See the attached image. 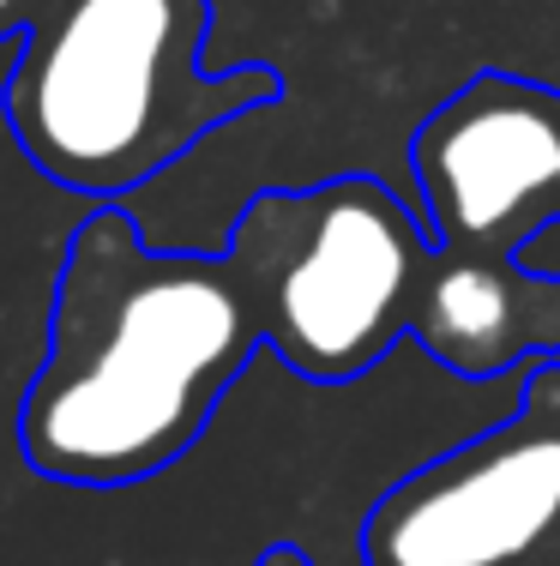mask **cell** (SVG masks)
<instances>
[{"label":"cell","mask_w":560,"mask_h":566,"mask_svg":"<svg viewBox=\"0 0 560 566\" xmlns=\"http://www.w3.org/2000/svg\"><path fill=\"white\" fill-rule=\"evenodd\" d=\"M554 223H560V187H554Z\"/></svg>","instance_id":"9"},{"label":"cell","mask_w":560,"mask_h":566,"mask_svg":"<svg viewBox=\"0 0 560 566\" xmlns=\"http://www.w3.org/2000/svg\"><path fill=\"white\" fill-rule=\"evenodd\" d=\"M223 253L260 344L302 380L350 386L416 332L440 241L380 175H331L247 199Z\"/></svg>","instance_id":"3"},{"label":"cell","mask_w":560,"mask_h":566,"mask_svg":"<svg viewBox=\"0 0 560 566\" xmlns=\"http://www.w3.org/2000/svg\"><path fill=\"white\" fill-rule=\"evenodd\" d=\"M260 566H314L308 555H302V548H289V543H277V548H265L260 555Z\"/></svg>","instance_id":"8"},{"label":"cell","mask_w":560,"mask_h":566,"mask_svg":"<svg viewBox=\"0 0 560 566\" xmlns=\"http://www.w3.org/2000/svg\"><path fill=\"white\" fill-rule=\"evenodd\" d=\"M36 7H43V0H0V36H7V31H24V24L36 19Z\"/></svg>","instance_id":"7"},{"label":"cell","mask_w":560,"mask_h":566,"mask_svg":"<svg viewBox=\"0 0 560 566\" xmlns=\"http://www.w3.org/2000/svg\"><path fill=\"white\" fill-rule=\"evenodd\" d=\"M362 566H560V356L525 368L506 422L368 506Z\"/></svg>","instance_id":"4"},{"label":"cell","mask_w":560,"mask_h":566,"mask_svg":"<svg viewBox=\"0 0 560 566\" xmlns=\"http://www.w3.org/2000/svg\"><path fill=\"white\" fill-rule=\"evenodd\" d=\"M211 0H43L0 109L66 193L121 199L205 133L284 97L272 66L205 73Z\"/></svg>","instance_id":"2"},{"label":"cell","mask_w":560,"mask_h":566,"mask_svg":"<svg viewBox=\"0 0 560 566\" xmlns=\"http://www.w3.org/2000/svg\"><path fill=\"white\" fill-rule=\"evenodd\" d=\"M260 349L230 253H163L121 199L73 229L49 349L19 410L24 464L66 489H133L199 447Z\"/></svg>","instance_id":"1"},{"label":"cell","mask_w":560,"mask_h":566,"mask_svg":"<svg viewBox=\"0 0 560 566\" xmlns=\"http://www.w3.org/2000/svg\"><path fill=\"white\" fill-rule=\"evenodd\" d=\"M410 338L458 380L525 374L560 356V272H530L518 253L440 248Z\"/></svg>","instance_id":"6"},{"label":"cell","mask_w":560,"mask_h":566,"mask_svg":"<svg viewBox=\"0 0 560 566\" xmlns=\"http://www.w3.org/2000/svg\"><path fill=\"white\" fill-rule=\"evenodd\" d=\"M410 169L440 248L513 260L554 223L560 91L518 73H476L416 127Z\"/></svg>","instance_id":"5"}]
</instances>
